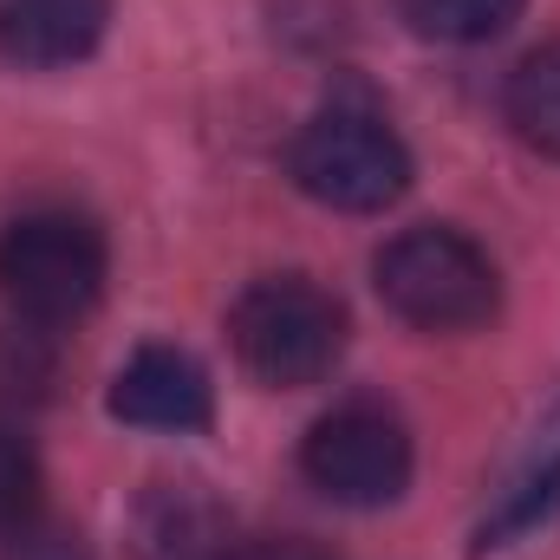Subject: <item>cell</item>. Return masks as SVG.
<instances>
[{"label":"cell","instance_id":"cell-1","mask_svg":"<svg viewBox=\"0 0 560 560\" xmlns=\"http://www.w3.org/2000/svg\"><path fill=\"white\" fill-rule=\"evenodd\" d=\"M105 235L72 209H33L0 229V300L26 326H72L105 293Z\"/></svg>","mask_w":560,"mask_h":560},{"label":"cell","instance_id":"cell-9","mask_svg":"<svg viewBox=\"0 0 560 560\" xmlns=\"http://www.w3.org/2000/svg\"><path fill=\"white\" fill-rule=\"evenodd\" d=\"M502 112H509V131L555 156L560 163V39L535 46L515 72H509V92H502Z\"/></svg>","mask_w":560,"mask_h":560},{"label":"cell","instance_id":"cell-14","mask_svg":"<svg viewBox=\"0 0 560 560\" xmlns=\"http://www.w3.org/2000/svg\"><path fill=\"white\" fill-rule=\"evenodd\" d=\"M229 560H332L319 541H306V535H255V541H242Z\"/></svg>","mask_w":560,"mask_h":560},{"label":"cell","instance_id":"cell-3","mask_svg":"<svg viewBox=\"0 0 560 560\" xmlns=\"http://www.w3.org/2000/svg\"><path fill=\"white\" fill-rule=\"evenodd\" d=\"M372 275H378L385 306L423 332H469L502 300L495 261L463 229H443V222H423V229H405L398 242H385Z\"/></svg>","mask_w":560,"mask_h":560},{"label":"cell","instance_id":"cell-2","mask_svg":"<svg viewBox=\"0 0 560 560\" xmlns=\"http://www.w3.org/2000/svg\"><path fill=\"white\" fill-rule=\"evenodd\" d=\"M229 339L261 385L300 392L346 359V306L306 275H268L235 300Z\"/></svg>","mask_w":560,"mask_h":560},{"label":"cell","instance_id":"cell-13","mask_svg":"<svg viewBox=\"0 0 560 560\" xmlns=\"http://www.w3.org/2000/svg\"><path fill=\"white\" fill-rule=\"evenodd\" d=\"M0 560H92V548L59 522H26V528H13Z\"/></svg>","mask_w":560,"mask_h":560},{"label":"cell","instance_id":"cell-6","mask_svg":"<svg viewBox=\"0 0 560 560\" xmlns=\"http://www.w3.org/2000/svg\"><path fill=\"white\" fill-rule=\"evenodd\" d=\"M112 418L163 430V436H189V430H209V418H215V385L189 352L143 346L112 378Z\"/></svg>","mask_w":560,"mask_h":560},{"label":"cell","instance_id":"cell-11","mask_svg":"<svg viewBox=\"0 0 560 560\" xmlns=\"http://www.w3.org/2000/svg\"><path fill=\"white\" fill-rule=\"evenodd\" d=\"M555 515H560V450L515 489V495H502V509L476 528V548H482V555H489V548H515L522 535H535V528L555 522Z\"/></svg>","mask_w":560,"mask_h":560},{"label":"cell","instance_id":"cell-7","mask_svg":"<svg viewBox=\"0 0 560 560\" xmlns=\"http://www.w3.org/2000/svg\"><path fill=\"white\" fill-rule=\"evenodd\" d=\"M242 548L235 515L202 482H150L131 502V555L138 560H229Z\"/></svg>","mask_w":560,"mask_h":560},{"label":"cell","instance_id":"cell-12","mask_svg":"<svg viewBox=\"0 0 560 560\" xmlns=\"http://www.w3.org/2000/svg\"><path fill=\"white\" fill-rule=\"evenodd\" d=\"M33 509H39V463H33V450L0 423V535L26 528Z\"/></svg>","mask_w":560,"mask_h":560},{"label":"cell","instance_id":"cell-8","mask_svg":"<svg viewBox=\"0 0 560 560\" xmlns=\"http://www.w3.org/2000/svg\"><path fill=\"white\" fill-rule=\"evenodd\" d=\"M112 0H0V59L52 72L79 66L105 39Z\"/></svg>","mask_w":560,"mask_h":560},{"label":"cell","instance_id":"cell-5","mask_svg":"<svg viewBox=\"0 0 560 560\" xmlns=\"http://www.w3.org/2000/svg\"><path fill=\"white\" fill-rule=\"evenodd\" d=\"M411 430L392 405L378 398H346L306 430L300 443V469L319 495H332L339 509H385L405 495L411 482Z\"/></svg>","mask_w":560,"mask_h":560},{"label":"cell","instance_id":"cell-10","mask_svg":"<svg viewBox=\"0 0 560 560\" xmlns=\"http://www.w3.org/2000/svg\"><path fill=\"white\" fill-rule=\"evenodd\" d=\"M398 7H405L411 33L436 39V46H482V39L509 33L528 0H398Z\"/></svg>","mask_w":560,"mask_h":560},{"label":"cell","instance_id":"cell-4","mask_svg":"<svg viewBox=\"0 0 560 560\" xmlns=\"http://www.w3.org/2000/svg\"><path fill=\"white\" fill-rule=\"evenodd\" d=\"M287 170L313 202L346 209V215H378L411 189L405 138L365 105H332L313 125H300V138L287 150Z\"/></svg>","mask_w":560,"mask_h":560}]
</instances>
